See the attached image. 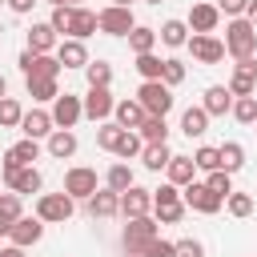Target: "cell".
I'll list each match as a JSON object with an SVG mask.
<instances>
[{
  "label": "cell",
  "instance_id": "cell-1",
  "mask_svg": "<svg viewBox=\"0 0 257 257\" xmlns=\"http://www.w3.org/2000/svg\"><path fill=\"white\" fill-rule=\"evenodd\" d=\"M225 52L233 60H245V56H257V24L245 20V16H233L225 24Z\"/></svg>",
  "mask_w": 257,
  "mask_h": 257
},
{
  "label": "cell",
  "instance_id": "cell-2",
  "mask_svg": "<svg viewBox=\"0 0 257 257\" xmlns=\"http://www.w3.org/2000/svg\"><path fill=\"white\" fill-rule=\"evenodd\" d=\"M72 209H76V197H68L64 189H60V193H40V197H36V217H40L44 225H64V221L72 217Z\"/></svg>",
  "mask_w": 257,
  "mask_h": 257
},
{
  "label": "cell",
  "instance_id": "cell-3",
  "mask_svg": "<svg viewBox=\"0 0 257 257\" xmlns=\"http://www.w3.org/2000/svg\"><path fill=\"white\" fill-rule=\"evenodd\" d=\"M157 225H161V221H157V217H149V213H145V217H128V225H124V233H120L124 253H145V249H149V241H153V237H161V233H157Z\"/></svg>",
  "mask_w": 257,
  "mask_h": 257
},
{
  "label": "cell",
  "instance_id": "cell-4",
  "mask_svg": "<svg viewBox=\"0 0 257 257\" xmlns=\"http://www.w3.org/2000/svg\"><path fill=\"white\" fill-rule=\"evenodd\" d=\"M137 100L145 104L149 116H169V112H173V88H169L165 80H141Z\"/></svg>",
  "mask_w": 257,
  "mask_h": 257
},
{
  "label": "cell",
  "instance_id": "cell-5",
  "mask_svg": "<svg viewBox=\"0 0 257 257\" xmlns=\"http://www.w3.org/2000/svg\"><path fill=\"white\" fill-rule=\"evenodd\" d=\"M96 20H100V32H104V36H128V32L137 28V16H133V8H124V4H104V8L96 12Z\"/></svg>",
  "mask_w": 257,
  "mask_h": 257
},
{
  "label": "cell",
  "instance_id": "cell-6",
  "mask_svg": "<svg viewBox=\"0 0 257 257\" xmlns=\"http://www.w3.org/2000/svg\"><path fill=\"white\" fill-rule=\"evenodd\" d=\"M32 161H40V141H32V137H20L16 145H8V149H4L0 177H4V173H16V169H24V165H32Z\"/></svg>",
  "mask_w": 257,
  "mask_h": 257
},
{
  "label": "cell",
  "instance_id": "cell-7",
  "mask_svg": "<svg viewBox=\"0 0 257 257\" xmlns=\"http://www.w3.org/2000/svg\"><path fill=\"white\" fill-rule=\"evenodd\" d=\"M185 48L193 52L197 64H221V60H225V40H217L213 32H193Z\"/></svg>",
  "mask_w": 257,
  "mask_h": 257
},
{
  "label": "cell",
  "instance_id": "cell-8",
  "mask_svg": "<svg viewBox=\"0 0 257 257\" xmlns=\"http://www.w3.org/2000/svg\"><path fill=\"white\" fill-rule=\"evenodd\" d=\"M20 72H24V80L28 76H60V60H56V52H32V48H24L20 52Z\"/></svg>",
  "mask_w": 257,
  "mask_h": 257
},
{
  "label": "cell",
  "instance_id": "cell-9",
  "mask_svg": "<svg viewBox=\"0 0 257 257\" xmlns=\"http://www.w3.org/2000/svg\"><path fill=\"white\" fill-rule=\"evenodd\" d=\"M96 189H100V181H96V169H88V165H72V169L64 173V193H68V197H76V201H88Z\"/></svg>",
  "mask_w": 257,
  "mask_h": 257
},
{
  "label": "cell",
  "instance_id": "cell-10",
  "mask_svg": "<svg viewBox=\"0 0 257 257\" xmlns=\"http://www.w3.org/2000/svg\"><path fill=\"white\" fill-rule=\"evenodd\" d=\"M181 197H185V205H189V209L209 213V217H213V213H221V205H225V197H217L205 181H189V185L181 189Z\"/></svg>",
  "mask_w": 257,
  "mask_h": 257
},
{
  "label": "cell",
  "instance_id": "cell-11",
  "mask_svg": "<svg viewBox=\"0 0 257 257\" xmlns=\"http://www.w3.org/2000/svg\"><path fill=\"white\" fill-rule=\"evenodd\" d=\"M112 108H116V100H112L108 84H88V92H84V116L100 124V120H112Z\"/></svg>",
  "mask_w": 257,
  "mask_h": 257
},
{
  "label": "cell",
  "instance_id": "cell-12",
  "mask_svg": "<svg viewBox=\"0 0 257 257\" xmlns=\"http://www.w3.org/2000/svg\"><path fill=\"white\" fill-rule=\"evenodd\" d=\"M52 124L56 128H76V120L84 116V96H72V92H60L56 100H52Z\"/></svg>",
  "mask_w": 257,
  "mask_h": 257
},
{
  "label": "cell",
  "instance_id": "cell-13",
  "mask_svg": "<svg viewBox=\"0 0 257 257\" xmlns=\"http://www.w3.org/2000/svg\"><path fill=\"white\" fill-rule=\"evenodd\" d=\"M229 92H233V96H253V92H257V56H245V60L233 64Z\"/></svg>",
  "mask_w": 257,
  "mask_h": 257
},
{
  "label": "cell",
  "instance_id": "cell-14",
  "mask_svg": "<svg viewBox=\"0 0 257 257\" xmlns=\"http://www.w3.org/2000/svg\"><path fill=\"white\" fill-rule=\"evenodd\" d=\"M40 237H44V221L40 217H16L12 229H8V241L20 245V249H32Z\"/></svg>",
  "mask_w": 257,
  "mask_h": 257
},
{
  "label": "cell",
  "instance_id": "cell-15",
  "mask_svg": "<svg viewBox=\"0 0 257 257\" xmlns=\"http://www.w3.org/2000/svg\"><path fill=\"white\" fill-rule=\"evenodd\" d=\"M40 185H44V177H40V169H36V165H24V169H16V173H4V189L20 193V197L40 193Z\"/></svg>",
  "mask_w": 257,
  "mask_h": 257
},
{
  "label": "cell",
  "instance_id": "cell-16",
  "mask_svg": "<svg viewBox=\"0 0 257 257\" xmlns=\"http://www.w3.org/2000/svg\"><path fill=\"white\" fill-rule=\"evenodd\" d=\"M149 209H153V189L133 185V189L120 193V217H124V221H128V217H145Z\"/></svg>",
  "mask_w": 257,
  "mask_h": 257
},
{
  "label": "cell",
  "instance_id": "cell-17",
  "mask_svg": "<svg viewBox=\"0 0 257 257\" xmlns=\"http://www.w3.org/2000/svg\"><path fill=\"white\" fill-rule=\"evenodd\" d=\"M44 141H48V145H44L48 157H56V161H68V157H76V149H80V141H76L72 128H52Z\"/></svg>",
  "mask_w": 257,
  "mask_h": 257
},
{
  "label": "cell",
  "instance_id": "cell-18",
  "mask_svg": "<svg viewBox=\"0 0 257 257\" xmlns=\"http://www.w3.org/2000/svg\"><path fill=\"white\" fill-rule=\"evenodd\" d=\"M185 24H189V32H217V24H221V8H217V4H193Z\"/></svg>",
  "mask_w": 257,
  "mask_h": 257
},
{
  "label": "cell",
  "instance_id": "cell-19",
  "mask_svg": "<svg viewBox=\"0 0 257 257\" xmlns=\"http://www.w3.org/2000/svg\"><path fill=\"white\" fill-rule=\"evenodd\" d=\"M201 108H205L209 116H225V112H233V92H229V84H209L205 96H201Z\"/></svg>",
  "mask_w": 257,
  "mask_h": 257
},
{
  "label": "cell",
  "instance_id": "cell-20",
  "mask_svg": "<svg viewBox=\"0 0 257 257\" xmlns=\"http://www.w3.org/2000/svg\"><path fill=\"white\" fill-rule=\"evenodd\" d=\"M84 209H88V217H116V213H120V193H112V189L104 185V189H96V193L84 201Z\"/></svg>",
  "mask_w": 257,
  "mask_h": 257
},
{
  "label": "cell",
  "instance_id": "cell-21",
  "mask_svg": "<svg viewBox=\"0 0 257 257\" xmlns=\"http://www.w3.org/2000/svg\"><path fill=\"white\" fill-rule=\"evenodd\" d=\"M56 60H60L64 68H84V64H88V48H84V40L64 36V40L56 44Z\"/></svg>",
  "mask_w": 257,
  "mask_h": 257
},
{
  "label": "cell",
  "instance_id": "cell-22",
  "mask_svg": "<svg viewBox=\"0 0 257 257\" xmlns=\"http://www.w3.org/2000/svg\"><path fill=\"white\" fill-rule=\"evenodd\" d=\"M56 124H52V112H44V108H28L24 112V120H20V133L24 137H32V141H40V137H48Z\"/></svg>",
  "mask_w": 257,
  "mask_h": 257
},
{
  "label": "cell",
  "instance_id": "cell-23",
  "mask_svg": "<svg viewBox=\"0 0 257 257\" xmlns=\"http://www.w3.org/2000/svg\"><path fill=\"white\" fill-rule=\"evenodd\" d=\"M149 112H145V104L133 96V100H116V108H112V120L120 124V128H141V120H145Z\"/></svg>",
  "mask_w": 257,
  "mask_h": 257
},
{
  "label": "cell",
  "instance_id": "cell-24",
  "mask_svg": "<svg viewBox=\"0 0 257 257\" xmlns=\"http://www.w3.org/2000/svg\"><path fill=\"white\" fill-rule=\"evenodd\" d=\"M197 173H201L197 161H193V157H177V153H173V161H169V169H165V177H169L177 189H185L189 181H197Z\"/></svg>",
  "mask_w": 257,
  "mask_h": 257
},
{
  "label": "cell",
  "instance_id": "cell-25",
  "mask_svg": "<svg viewBox=\"0 0 257 257\" xmlns=\"http://www.w3.org/2000/svg\"><path fill=\"white\" fill-rule=\"evenodd\" d=\"M56 44H60V36H56V28H52L48 20L28 28V48H32V52H56Z\"/></svg>",
  "mask_w": 257,
  "mask_h": 257
},
{
  "label": "cell",
  "instance_id": "cell-26",
  "mask_svg": "<svg viewBox=\"0 0 257 257\" xmlns=\"http://www.w3.org/2000/svg\"><path fill=\"white\" fill-rule=\"evenodd\" d=\"M92 32H100V20H96V12H92V8H84V4H80V8L72 12V32H68V36H72V40H88Z\"/></svg>",
  "mask_w": 257,
  "mask_h": 257
},
{
  "label": "cell",
  "instance_id": "cell-27",
  "mask_svg": "<svg viewBox=\"0 0 257 257\" xmlns=\"http://www.w3.org/2000/svg\"><path fill=\"white\" fill-rule=\"evenodd\" d=\"M209 120H213V116H209L201 104H193V108L181 112V133H185V137H205V133H209Z\"/></svg>",
  "mask_w": 257,
  "mask_h": 257
},
{
  "label": "cell",
  "instance_id": "cell-28",
  "mask_svg": "<svg viewBox=\"0 0 257 257\" xmlns=\"http://www.w3.org/2000/svg\"><path fill=\"white\" fill-rule=\"evenodd\" d=\"M157 36H161L165 48H185V44H189V24H185V20H165V24L157 28Z\"/></svg>",
  "mask_w": 257,
  "mask_h": 257
},
{
  "label": "cell",
  "instance_id": "cell-29",
  "mask_svg": "<svg viewBox=\"0 0 257 257\" xmlns=\"http://www.w3.org/2000/svg\"><path fill=\"white\" fill-rule=\"evenodd\" d=\"M24 84H28V96H32L36 104H48V100H56V96H60L56 76H28Z\"/></svg>",
  "mask_w": 257,
  "mask_h": 257
},
{
  "label": "cell",
  "instance_id": "cell-30",
  "mask_svg": "<svg viewBox=\"0 0 257 257\" xmlns=\"http://www.w3.org/2000/svg\"><path fill=\"white\" fill-rule=\"evenodd\" d=\"M141 161H145V169H149V173H161V169H169V161H173V149H169V141H161V145H145Z\"/></svg>",
  "mask_w": 257,
  "mask_h": 257
},
{
  "label": "cell",
  "instance_id": "cell-31",
  "mask_svg": "<svg viewBox=\"0 0 257 257\" xmlns=\"http://www.w3.org/2000/svg\"><path fill=\"white\" fill-rule=\"evenodd\" d=\"M137 133H141L145 145H161V141H169V124H165V116H145Z\"/></svg>",
  "mask_w": 257,
  "mask_h": 257
},
{
  "label": "cell",
  "instance_id": "cell-32",
  "mask_svg": "<svg viewBox=\"0 0 257 257\" xmlns=\"http://www.w3.org/2000/svg\"><path fill=\"white\" fill-rule=\"evenodd\" d=\"M112 153H116L120 161H133V157H141V153H145V141H141V133H137V128H124Z\"/></svg>",
  "mask_w": 257,
  "mask_h": 257
},
{
  "label": "cell",
  "instance_id": "cell-33",
  "mask_svg": "<svg viewBox=\"0 0 257 257\" xmlns=\"http://www.w3.org/2000/svg\"><path fill=\"white\" fill-rule=\"evenodd\" d=\"M104 185H108L112 193H124V189H133L137 181H133V169H128L124 161H116V165H108V173H104Z\"/></svg>",
  "mask_w": 257,
  "mask_h": 257
},
{
  "label": "cell",
  "instance_id": "cell-34",
  "mask_svg": "<svg viewBox=\"0 0 257 257\" xmlns=\"http://www.w3.org/2000/svg\"><path fill=\"white\" fill-rule=\"evenodd\" d=\"M157 40H161V36H157V28H145V24H137V28L128 32V48H133L137 56H141V52H153V48H157Z\"/></svg>",
  "mask_w": 257,
  "mask_h": 257
},
{
  "label": "cell",
  "instance_id": "cell-35",
  "mask_svg": "<svg viewBox=\"0 0 257 257\" xmlns=\"http://www.w3.org/2000/svg\"><path fill=\"white\" fill-rule=\"evenodd\" d=\"M221 169H225V173H241V169H245V149H241L237 141H225V145H221Z\"/></svg>",
  "mask_w": 257,
  "mask_h": 257
},
{
  "label": "cell",
  "instance_id": "cell-36",
  "mask_svg": "<svg viewBox=\"0 0 257 257\" xmlns=\"http://www.w3.org/2000/svg\"><path fill=\"white\" fill-rule=\"evenodd\" d=\"M233 120L237 124H257V92L253 96H233Z\"/></svg>",
  "mask_w": 257,
  "mask_h": 257
},
{
  "label": "cell",
  "instance_id": "cell-37",
  "mask_svg": "<svg viewBox=\"0 0 257 257\" xmlns=\"http://www.w3.org/2000/svg\"><path fill=\"white\" fill-rule=\"evenodd\" d=\"M20 120H24L20 100H16V96H4V100H0V128H20Z\"/></svg>",
  "mask_w": 257,
  "mask_h": 257
},
{
  "label": "cell",
  "instance_id": "cell-38",
  "mask_svg": "<svg viewBox=\"0 0 257 257\" xmlns=\"http://www.w3.org/2000/svg\"><path fill=\"white\" fill-rule=\"evenodd\" d=\"M72 12H76L72 4H56V8H52V16H48V24L56 28V36H60V40L72 32Z\"/></svg>",
  "mask_w": 257,
  "mask_h": 257
},
{
  "label": "cell",
  "instance_id": "cell-39",
  "mask_svg": "<svg viewBox=\"0 0 257 257\" xmlns=\"http://www.w3.org/2000/svg\"><path fill=\"white\" fill-rule=\"evenodd\" d=\"M137 72H141L145 80H161V72H165V60H161L157 52H141V56H137Z\"/></svg>",
  "mask_w": 257,
  "mask_h": 257
},
{
  "label": "cell",
  "instance_id": "cell-40",
  "mask_svg": "<svg viewBox=\"0 0 257 257\" xmlns=\"http://www.w3.org/2000/svg\"><path fill=\"white\" fill-rule=\"evenodd\" d=\"M193 161H197V169H201V173L221 169V145H201V149L193 153Z\"/></svg>",
  "mask_w": 257,
  "mask_h": 257
},
{
  "label": "cell",
  "instance_id": "cell-41",
  "mask_svg": "<svg viewBox=\"0 0 257 257\" xmlns=\"http://www.w3.org/2000/svg\"><path fill=\"white\" fill-rule=\"evenodd\" d=\"M225 213H229V217H253V197L233 189V193L225 197Z\"/></svg>",
  "mask_w": 257,
  "mask_h": 257
},
{
  "label": "cell",
  "instance_id": "cell-42",
  "mask_svg": "<svg viewBox=\"0 0 257 257\" xmlns=\"http://www.w3.org/2000/svg\"><path fill=\"white\" fill-rule=\"evenodd\" d=\"M185 197L181 201H169V205H153V213H157V221L161 225H181V217H185Z\"/></svg>",
  "mask_w": 257,
  "mask_h": 257
},
{
  "label": "cell",
  "instance_id": "cell-43",
  "mask_svg": "<svg viewBox=\"0 0 257 257\" xmlns=\"http://www.w3.org/2000/svg\"><path fill=\"white\" fill-rule=\"evenodd\" d=\"M120 133H124V128H120L116 120H100V128H96V145H100L104 153H112L116 141H120Z\"/></svg>",
  "mask_w": 257,
  "mask_h": 257
},
{
  "label": "cell",
  "instance_id": "cell-44",
  "mask_svg": "<svg viewBox=\"0 0 257 257\" xmlns=\"http://www.w3.org/2000/svg\"><path fill=\"white\" fill-rule=\"evenodd\" d=\"M84 76H88V84H112V64L108 60H88Z\"/></svg>",
  "mask_w": 257,
  "mask_h": 257
},
{
  "label": "cell",
  "instance_id": "cell-45",
  "mask_svg": "<svg viewBox=\"0 0 257 257\" xmlns=\"http://www.w3.org/2000/svg\"><path fill=\"white\" fill-rule=\"evenodd\" d=\"M205 185H209L217 197H229V193H233V173H225V169H213V173H205Z\"/></svg>",
  "mask_w": 257,
  "mask_h": 257
},
{
  "label": "cell",
  "instance_id": "cell-46",
  "mask_svg": "<svg viewBox=\"0 0 257 257\" xmlns=\"http://www.w3.org/2000/svg\"><path fill=\"white\" fill-rule=\"evenodd\" d=\"M0 213H4L8 221L24 217V197H20V193H12V189H8V193H0Z\"/></svg>",
  "mask_w": 257,
  "mask_h": 257
},
{
  "label": "cell",
  "instance_id": "cell-47",
  "mask_svg": "<svg viewBox=\"0 0 257 257\" xmlns=\"http://www.w3.org/2000/svg\"><path fill=\"white\" fill-rule=\"evenodd\" d=\"M161 80H165L169 88H177V84L185 80V64H181L177 56H165V72H161Z\"/></svg>",
  "mask_w": 257,
  "mask_h": 257
},
{
  "label": "cell",
  "instance_id": "cell-48",
  "mask_svg": "<svg viewBox=\"0 0 257 257\" xmlns=\"http://www.w3.org/2000/svg\"><path fill=\"white\" fill-rule=\"evenodd\" d=\"M141 257H177V241H165V237H153L149 249Z\"/></svg>",
  "mask_w": 257,
  "mask_h": 257
},
{
  "label": "cell",
  "instance_id": "cell-49",
  "mask_svg": "<svg viewBox=\"0 0 257 257\" xmlns=\"http://www.w3.org/2000/svg\"><path fill=\"white\" fill-rule=\"evenodd\" d=\"M169 201H181V189L173 181H165L161 189H153V205H169Z\"/></svg>",
  "mask_w": 257,
  "mask_h": 257
},
{
  "label": "cell",
  "instance_id": "cell-50",
  "mask_svg": "<svg viewBox=\"0 0 257 257\" xmlns=\"http://www.w3.org/2000/svg\"><path fill=\"white\" fill-rule=\"evenodd\" d=\"M177 257H205V245L197 237H181L177 241Z\"/></svg>",
  "mask_w": 257,
  "mask_h": 257
},
{
  "label": "cell",
  "instance_id": "cell-51",
  "mask_svg": "<svg viewBox=\"0 0 257 257\" xmlns=\"http://www.w3.org/2000/svg\"><path fill=\"white\" fill-rule=\"evenodd\" d=\"M217 8H221V16H245V8H249V0H217Z\"/></svg>",
  "mask_w": 257,
  "mask_h": 257
},
{
  "label": "cell",
  "instance_id": "cell-52",
  "mask_svg": "<svg viewBox=\"0 0 257 257\" xmlns=\"http://www.w3.org/2000/svg\"><path fill=\"white\" fill-rule=\"evenodd\" d=\"M32 4H40V0H8V8H12L16 16H28V12H32Z\"/></svg>",
  "mask_w": 257,
  "mask_h": 257
},
{
  "label": "cell",
  "instance_id": "cell-53",
  "mask_svg": "<svg viewBox=\"0 0 257 257\" xmlns=\"http://www.w3.org/2000/svg\"><path fill=\"white\" fill-rule=\"evenodd\" d=\"M0 257H24V249H20V245H12V241H8V245H4V249H0Z\"/></svg>",
  "mask_w": 257,
  "mask_h": 257
},
{
  "label": "cell",
  "instance_id": "cell-54",
  "mask_svg": "<svg viewBox=\"0 0 257 257\" xmlns=\"http://www.w3.org/2000/svg\"><path fill=\"white\" fill-rule=\"evenodd\" d=\"M245 20H253V24H257V0H249V8H245Z\"/></svg>",
  "mask_w": 257,
  "mask_h": 257
},
{
  "label": "cell",
  "instance_id": "cell-55",
  "mask_svg": "<svg viewBox=\"0 0 257 257\" xmlns=\"http://www.w3.org/2000/svg\"><path fill=\"white\" fill-rule=\"evenodd\" d=\"M8 229H12V221H8L4 213H0V237H8Z\"/></svg>",
  "mask_w": 257,
  "mask_h": 257
},
{
  "label": "cell",
  "instance_id": "cell-56",
  "mask_svg": "<svg viewBox=\"0 0 257 257\" xmlns=\"http://www.w3.org/2000/svg\"><path fill=\"white\" fill-rule=\"evenodd\" d=\"M4 96H8V80L0 76V100H4Z\"/></svg>",
  "mask_w": 257,
  "mask_h": 257
},
{
  "label": "cell",
  "instance_id": "cell-57",
  "mask_svg": "<svg viewBox=\"0 0 257 257\" xmlns=\"http://www.w3.org/2000/svg\"><path fill=\"white\" fill-rule=\"evenodd\" d=\"M64 4H72V8H80V4H84V0H64Z\"/></svg>",
  "mask_w": 257,
  "mask_h": 257
},
{
  "label": "cell",
  "instance_id": "cell-58",
  "mask_svg": "<svg viewBox=\"0 0 257 257\" xmlns=\"http://www.w3.org/2000/svg\"><path fill=\"white\" fill-rule=\"evenodd\" d=\"M112 4H124V8H133V0H112Z\"/></svg>",
  "mask_w": 257,
  "mask_h": 257
},
{
  "label": "cell",
  "instance_id": "cell-59",
  "mask_svg": "<svg viewBox=\"0 0 257 257\" xmlns=\"http://www.w3.org/2000/svg\"><path fill=\"white\" fill-rule=\"evenodd\" d=\"M44 4H52V8H56V4H64V0H44Z\"/></svg>",
  "mask_w": 257,
  "mask_h": 257
},
{
  "label": "cell",
  "instance_id": "cell-60",
  "mask_svg": "<svg viewBox=\"0 0 257 257\" xmlns=\"http://www.w3.org/2000/svg\"><path fill=\"white\" fill-rule=\"evenodd\" d=\"M124 257H141V253H124Z\"/></svg>",
  "mask_w": 257,
  "mask_h": 257
},
{
  "label": "cell",
  "instance_id": "cell-61",
  "mask_svg": "<svg viewBox=\"0 0 257 257\" xmlns=\"http://www.w3.org/2000/svg\"><path fill=\"white\" fill-rule=\"evenodd\" d=\"M145 4H161V0H145Z\"/></svg>",
  "mask_w": 257,
  "mask_h": 257
},
{
  "label": "cell",
  "instance_id": "cell-62",
  "mask_svg": "<svg viewBox=\"0 0 257 257\" xmlns=\"http://www.w3.org/2000/svg\"><path fill=\"white\" fill-rule=\"evenodd\" d=\"M4 4H8V0H0V8H4Z\"/></svg>",
  "mask_w": 257,
  "mask_h": 257
}]
</instances>
